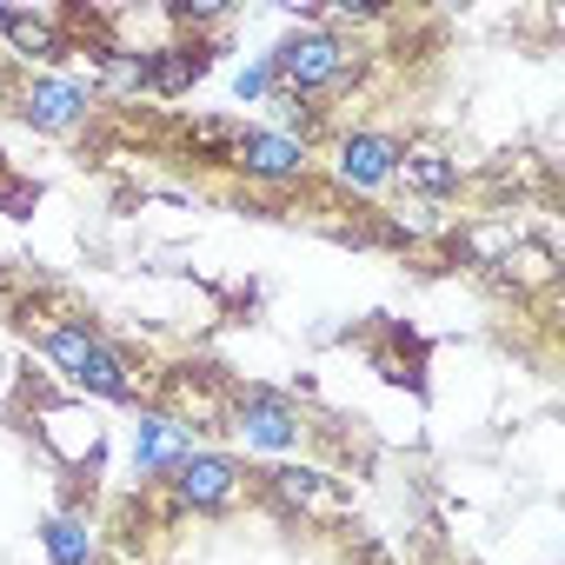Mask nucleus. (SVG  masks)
Returning <instances> with one entry per match:
<instances>
[{
	"mask_svg": "<svg viewBox=\"0 0 565 565\" xmlns=\"http://www.w3.org/2000/svg\"><path fill=\"white\" fill-rule=\"evenodd\" d=\"M0 313H14L28 327V340L54 360V373L81 393V399H107V406H140L147 399V373L127 347H114L94 320L81 313H34V300H8Z\"/></svg>",
	"mask_w": 565,
	"mask_h": 565,
	"instance_id": "obj_1",
	"label": "nucleus"
},
{
	"mask_svg": "<svg viewBox=\"0 0 565 565\" xmlns=\"http://www.w3.org/2000/svg\"><path fill=\"white\" fill-rule=\"evenodd\" d=\"M266 61H273V87H279V94L320 100V107L347 100V94L366 81V67H373V54H366L360 41L333 34V28H313V21L287 28V34L266 47Z\"/></svg>",
	"mask_w": 565,
	"mask_h": 565,
	"instance_id": "obj_2",
	"label": "nucleus"
},
{
	"mask_svg": "<svg viewBox=\"0 0 565 565\" xmlns=\"http://www.w3.org/2000/svg\"><path fill=\"white\" fill-rule=\"evenodd\" d=\"M220 433H226L233 446H246V452H273V459H287V452H300V446L313 439L300 399H294V393H279V386H259V380L226 386Z\"/></svg>",
	"mask_w": 565,
	"mask_h": 565,
	"instance_id": "obj_3",
	"label": "nucleus"
},
{
	"mask_svg": "<svg viewBox=\"0 0 565 565\" xmlns=\"http://www.w3.org/2000/svg\"><path fill=\"white\" fill-rule=\"evenodd\" d=\"M34 426H41V446L54 452V466H67V472H94L100 452H107V419H100V406L81 399V393L34 406Z\"/></svg>",
	"mask_w": 565,
	"mask_h": 565,
	"instance_id": "obj_4",
	"label": "nucleus"
},
{
	"mask_svg": "<svg viewBox=\"0 0 565 565\" xmlns=\"http://www.w3.org/2000/svg\"><path fill=\"white\" fill-rule=\"evenodd\" d=\"M226 167L253 186H307L313 180V147H300L294 134H273V127H239Z\"/></svg>",
	"mask_w": 565,
	"mask_h": 565,
	"instance_id": "obj_5",
	"label": "nucleus"
},
{
	"mask_svg": "<svg viewBox=\"0 0 565 565\" xmlns=\"http://www.w3.org/2000/svg\"><path fill=\"white\" fill-rule=\"evenodd\" d=\"M399 134L393 127H340L333 134V180L347 193H386L399 180Z\"/></svg>",
	"mask_w": 565,
	"mask_h": 565,
	"instance_id": "obj_6",
	"label": "nucleus"
},
{
	"mask_svg": "<svg viewBox=\"0 0 565 565\" xmlns=\"http://www.w3.org/2000/svg\"><path fill=\"white\" fill-rule=\"evenodd\" d=\"M167 492H173V505H180V512H206V519H213V512L239 505V492H246V472H239V459H233V452L193 446V452L173 466Z\"/></svg>",
	"mask_w": 565,
	"mask_h": 565,
	"instance_id": "obj_7",
	"label": "nucleus"
},
{
	"mask_svg": "<svg viewBox=\"0 0 565 565\" xmlns=\"http://www.w3.org/2000/svg\"><path fill=\"white\" fill-rule=\"evenodd\" d=\"M14 107H21V120L34 127V134H74V127H87L94 120V81L87 74H34L21 94H14Z\"/></svg>",
	"mask_w": 565,
	"mask_h": 565,
	"instance_id": "obj_8",
	"label": "nucleus"
},
{
	"mask_svg": "<svg viewBox=\"0 0 565 565\" xmlns=\"http://www.w3.org/2000/svg\"><path fill=\"white\" fill-rule=\"evenodd\" d=\"M127 452H134V479H140V486H167V479H173V466L193 452V426H186V419H173L167 406L140 399L134 433H127Z\"/></svg>",
	"mask_w": 565,
	"mask_h": 565,
	"instance_id": "obj_9",
	"label": "nucleus"
},
{
	"mask_svg": "<svg viewBox=\"0 0 565 565\" xmlns=\"http://www.w3.org/2000/svg\"><path fill=\"white\" fill-rule=\"evenodd\" d=\"M253 479L266 486V499H273L279 512H294V519H307V525L347 519V492H340L333 472H313V466H273V472H253Z\"/></svg>",
	"mask_w": 565,
	"mask_h": 565,
	"instance_id": "obj_10",
	"label": "nucleus"
},
{
	"mask_svg": "<svg viewBox=\"0 0 565 565\" xmlns=\"http://www.w3.org/2000/svg\"><path fill=\"white\" fill-rule=\"evenodd\" d=\"M0 34H8V54L41 67H67L81 54L67 34V14H41V8H0Z\"/></svg>",
	"mask_w": 565,
	"mask_h": 565,
	"instance_id": "obj_11",
	"label": "nucleus"
},
{
	"mask_svg": "<svg viewBox=\"0 0 565 565\" xmlns=\"http://www.w3.org/2000/svg\"><path fill=\"white\" fill-rule=\"evenodd\" d=\"M393 186H406L413 200H426V206H446L459 186H466V160H452L439 140H406L399 147V180Z\"/></svg>",
	"mask_w": 565,
	"mask_h": 565,
	"instance_id": "obj_12",
	"label": "nucleus"
},
{
	"mask_svg": "<svg viewBox=\"0 0 565 565\" xmlns=\"http://www.w3.org/2000/svg\"><path fill=\"white\" fill-rule=\"evenodd\" d=\"M486 279H492V287H505L512 300H525V294H558V253H552L545 239H532V233H525V239H519L492 273H486Z\"/></svg>",
	"mask_w": 565,
	"mask_h": 565,
	"instance_id": "obj_13",
	"label": "nucleus"
},
{
	"mask_svg": "<svg viewBox=\"0 0 565 565\" xmlns=\"http://www.w3.org/2000/svg\"><path fill=\"white\" fill-rule=\"evenodd\" d=\"M41 552L47 565H100V525L81 505H61L41 519Z\"/></svg>",
	"mask_w": 565,
	"mask_h": 565,
	"instance_id": "obj_14",
	"label": "nucleus"
},
{
	"mask_svg": "<svg viewBox=\"0 0 565 565\" xmlns=\"http://www.w3.org/2000/svg\"><path fill=\"white\" fill-rule=\"evenodd\" d=\"M206 67H213V47H206V41H167V47H153L147 94H153V100H180Z\"/></svg>",
	"mask_w": 565,
	"mask_h": 565,
	"instance_id": "obj_15",
	"label": "nucleus"
},
{
	"mask_svg": "<svg viewBox=\"0 0 565 565\" xmlns=\"http://www.w3.org/2000/svg\"><path fill=\"white\" fill-rule=\"evenodd\" d=\"M519 239H525V226H519V220H472V226H452V246H459L472 266H486V273H492Z\"/></svg>",
	"mask_w": 565,
	"mask_h": 565,
	"instance_id": "obj_16",
	"label": "nucleus"
},
{
	"mask_svg": "<svg viewBox=\"0 0 565 565\" xmlns=\"http://www.w3.org/2000/svg\"><path fill=\"white\" fill-rule=\"evenodd\" d=\"M233 134H239V120H193V127H186V153H200L206 167H226Z\"/></svg>",
	"mask_w": 565,
	"mask_h": 565,
	"instance_id": "obj_17",
	"label": "nucleus"
},
{
	"mask_svg": "<svg viewBox=\"0 0 565 565\" xmlns=\"http://www.w3.org/2000/svg\"><path fill=\"white\" fill-rule=\"evenodd\" d=\"M273 94H279V87H273V61H266V54H253V61L233 74V100H239V107H266Z\"/></svg>",
	"mask_w": 565,
	"mask_h": 565,
	"instance_id": "obj_18",
	"label": "nucleus"
},
{
	"mask_svg": "<svg viewBox=\"0 0 565 565\" xmlns=\"http://www.w3.org/2000/svg\"><path fill=\"white\" fill-rule=\"evenodd\" d=\"M0 307H8V266H0Z\"/></svg>",
	"mask_w": 565,
	"mask_h": 565,
	"instance_id": "obj_19",
	"label": "nucleus"
}]
</instances>
